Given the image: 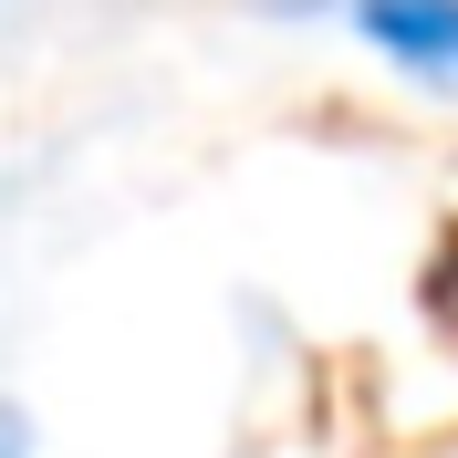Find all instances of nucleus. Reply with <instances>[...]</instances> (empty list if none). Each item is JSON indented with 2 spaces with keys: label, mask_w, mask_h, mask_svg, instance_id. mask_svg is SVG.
<instances>
[{
  "label": "nucleus",
  "mask_w": 458,
  "mask_h": 458,
  "mask_svg": "<svg viewBox=\"0 0 458 458\" xmlns=\"http://www.w3.org/2000/svg\"><path fill=\"white\" fill-rule=\"evenodd\" d=\"M344 21L375 63H396L406 84L458 94V0H344Z\"/></svg>",
  "instance_id": "nucleus-1"
},
{
  "label": "nucleus",
  "mask_w": 458,
  "mask_h": 458,
  "mask_svg": "<svg viewBox=\"0 0 458 458\" xmlns=\"http://www.w3.org/2000/svg\"><path fill=\"white\" fill-rule=\"evenodd\" d=\"M0 458H31V417L21 406H0Z\"/></svg>",
  "instance_id": "nucleus-3"
},
{
  "label": "nucleus",
  "mask_w": 458,
  "mask_h": 458,
  "mask_svg": "<svg viewBox=\"0 0 458 458\" xmlns=\"http://www.w3.org/2000/svg\"><path fill=\"white\" fill-rule=\"evenodd\" d=\"M428 313H437V323L458 334V229H448V250L428 260Z\"/></svg>",
  "instance_id": "nucleus-2"
}]
</instances>
